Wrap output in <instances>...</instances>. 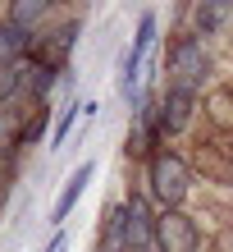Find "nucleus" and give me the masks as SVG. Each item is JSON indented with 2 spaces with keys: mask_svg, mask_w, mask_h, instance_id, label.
<instances>
[{
  "mask_svg": "<svg viewBox=\"0 0 233 252\" xmlns=\"http://www.w3.org/2000/svg\"><path fill=\"white\" fill-rule=\"evenodd\" d=\"M160 69H165V83L169 87H183V92L206 96L210 87H215L220 60H215V46H210L206 37H197L192 28H169Z\"/></svg>",
  "mask_w": 233,
  "mask_h": 252,
  "instance_id": "nucleus-1",
  "label": "nucleus"
},
{
  "mask_svg": "<svg viewBox=\"0 0 233 252\" xmlns=\"http://www.w3.org/2000/svg\"><path fill=\"white\" fill-rule=\"evenodd\" d=\"M142 188L160 211H192L197 197V174L187 165V156L179 147H160V152L142 165Z\"/></svg>",
  "mask_w": 233,
  "mask_h": 252,
  "instance_id": "nucleus-2",
  "label": "nucleus"
},
{
  "mask_svg": "<svg viewBox=\"0 0 233 252\" xmlns=\"http://www.w3.org/2000/svg\"><path fill=\"white\" fill-rule=\"evenodd\" d=\"M160 46V9H142L137 14V28H133V41H128L124 60H119V73H114V87H119V101L128 110L147 96V78H151V55Z\"/></svg>",
  "mask_w": 233,
  "mask_h": 252,
  "instance_id": "nucleus-3",
  "label": "nucleus"
},
{
  "mask_svg": "<svg viewBox=\"0 0 233 252\" xmlns=\"http://www.w3.org/2000/svg\"><path fill=\"white\" fill-rule=\"evenodd\" d=\"M155 252H215V243H210V229L197 211H160Z\"/></svg>",
  "mask_w": 233,
  "mask_h": 252,
  "instance_id": "nucleus-4",
  "label": "nucleus"
},
{
  "mask_svg": "<svg viewBox=\"0 0 233 252\" xmlns=\"http://www.w3.org/2000/svg\"><path fill=\"white\" fill-rule=\"evenodd\" d=\"M119 197H124V211H128V248L133 252H155V243H160V206L147 197L142 184H128Z\"/></svg>",
  "mask_w": 233,
  "mask_h": 252,
  "instance_id": "nucleus-5",
  "label": "nucleus"
},
{
  "mask_svg": "<svg viewBox=\"0 0 233 252\" xmlns=\"http://www.w3.org/2000/svg\"><path fill=\"white\" fill-rule=\"evenodd\" d=\"M201 106H206V96H197V92H183V87H169V83L160 87V133H165L169 147L197 128Z\"/></svg>",
  "mask_w": 233,
  "mask_h": 252,
  "instance_id": "nucleus-6",
  "label": "nucleus"
},
{
  "mask_svg": "<svg viewBox=\"0 0 233 252\" xmlns=\"http://www.w3.org/2000/svg\"><path fill=\"white\" fill-rule=\"evenodd\" d=\"M82 41V9H69L60 23L51 28V32L37 37V51L46 55V60H55L60 69H74V51Z\"/></svg>",
  "mask_w": 233,
  "mask_h": 252,
  "instance_id": "nucleus-7",
  "label": "nucleus"
},
{
  "mask_svg": "<svg viewBox=\"0 0 233 252\" xmlns=\"http://www.w3.org/2000/svg\"><path fill=\"white\" fill-rule=\"evenodd\" d=\"M92 252H133V248H128V211H124V197L105 202L101 225H96V243H92Z\"/></svg>",
  "mask_w": 233,
  "mask_h": 252,
  "instance_id": "nucleus-8",
  "label": "nucleus"
},
{
  "mask_svg": "<svg viewBox=\"0 0 233 252\" xmlns=\"http://www.w3.org/2000/svg\"><path fill=\"white\" fill-rule=\"evenodd\" d=\"M92 174H96V160H78V165L69 170L60 197H55V206H51V225H55V229H60L64 220L74 216V206L82 202V192H87V184H92Z\"/></svg>",
  "mask_w": 233,
  "mask_h": 252,
  "instance_id": "nucleus-9",
  "label": "nucleus"
},
{
  "mask_svg": "<svg viewBox=\"0 0 233 252\" xmlns=\"http://www.w3.org/2000/svg\"><path fill=\"white\" fill-rule=\"evenodd\" d=\"M23 120H27V106H14V110H0V165H19L27 156L19 133H23Z\"/></svg>",
  "mask_w": 233,
  "mask_h": 252,
  "instance_id": "nucleus-10",
  "label": "nucleus"
},
{
  "mask_svg": "<svg viewBox=\"0 0 233 252\" xmlns=\"http://www.w3.org/2000/svg\"><path fill=\"white\" fill-rule=\"evenodd\" d=\"M78 120H87V101L64 96V101H60V115H55V128H51V152H64V147L74 142Z\"/></svg>",
  "mask_w": 233,
  "mask_h": 252,
  "instance_id": "nucleus-11",
  "label": "nucleus"
},
{
  "mask_svg": "<svg viewBox=\"0 0 233 252\" xmlns=\"http://www.w3.org/2000/svg\"><path fill=\"white\" fill-rule=\"evenodd\" d=\"M51 128H55V106H27V120H23V133H19L23 152L37 147L41 138H51Z\"/></svg>",
  "mask_w": 233,
  "mask_h": 252,
  "instance_id": "nucleus-12",
  "label": "nucleus"
},
{
  "mask_svg": "<svg viewBox=\"0 0 233 252\" xmlns=\"http://www.w3.org/2000/svg\"><path fill=\"white\" fill-rule=\"evenodd\" d=\"M14 179H19V165H0V206L9 202V192H14Z\"/></svg>",
  "mask_w": 233,
  "mask_h": 252,
  "instance_id": "nucleus-13",
  "label": "nucleus"
},
{
  "mask_svg": "<svg viewBox=\"0 0 233 252\" xmlns=\"http://www.w3.org/2000/svg\"><path fill=\"white\" fill-rule=\"evenodd\" d=\"M41 252H69V234H64V229H55L51 239H46V248H41Z\"/></svg>",
  "mask_w": 233,
  "mask_h": 252,
  "instance_id": "nucleus-14",
  "label": "nucleus"
}]
</instances>
